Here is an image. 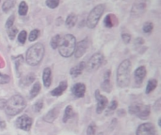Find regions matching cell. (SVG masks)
I'll return each instance as SVG.
<instances>
[{
  "instance_id": "24",
  "label": "cell",
  "mask_w": 161,
  "mask_h": 135,
  "mask_svg": "<svg viewBox=\"0 0 161 135\" xmlns=\"http://www.w3.org/2000/svg\"><path fill=\"white\" fill-rule=\"evenodd\" d=\"M40 91H41V84H40L39 82H36V83L33 85V86H32V88H31V90H30V93H29L30 98H31V99H32V98H35V97L40 93Z\"/></svg>"
},
{
  "instance_id": "40",
  "label": "cell",
  "mask_w": 161,
  "mask_h": 135,
  "mask_svg": "<svg viewBox=\"0 0 161 135\" xmlns=\"http://www.w3.org/2000/svg\"><path fill=\"white\" fill-rule=\"evenodd\" d=\"M95 131H96L95 125L91 124L87 129V135H95Z\"/></svg>"
},
{
  "instance_id": "17",
  "label": "cell",
  "mask_w": 161,
  "mask_h": 135,
  "mask_svg": "<svg viewBox=\"0 0 161 135\" xmlns=\"http://www.w3.org/2000/svg\"><path fill=\"white\" fill-rule=\"evenodd\" d=\"M66 88H67V82L66 81H62V82L59 83L58 87H56L55 89H53L51 91V95L54 96V97L61 96L64 93V91L66 90Z\"/></svg>"
},
{
  "instance_id": "19",
  "label": "cell",
  "mask_w": 161,
  "mask_h": 135,
  "mask_svg": "<svg viewBox=\"0 0 161 135\" xmlns=\"http://www.w3.org/2000/svg\"><path fill=\"white\" fill-rule=\"evenodd\" d=\"M150 112H151L150 106L149 105H143L142 104V107H141V109L139 110V112L137 114V117H140L141 119H146L149 117Z\"/></svg>"
},
{
  "instance_id": "28",
  "label": "cell",
  "mask_w": 161,
  "mask_h": 135,
  "mask_svg": "<svg viewBox=\"0 0 161 135\" xmlns=\"http://www.w3.org/2000/svg\"><path fill=\"white\" fill-rule=\"evenodd\" d=\"M142 105V103H133V104H131L129 106V108H128L129 113L131 115H137L138 112H139V110L141 109Z\"/></svg>"
},
{
  "instance_id": "3",
  "label": "cell",
  "mask_w": 161,
  "mask_h": 135,
  "mask_svg": "<svg viewBox=\"0 0 161 135\" xmlns=\"http://www.w3.org/2000/svg\"><path fill=\"white\" fill-rule=\"evenodd\" d=\"M44 55V47L42 43H36L32 45L25 54V60L30 66H37L42 60Z\"/></svg>"
},
{
  "instance_id": "45",
  "label": "cell",
  "mask_w": 161,
  "mask_h": 135,
  "mask_svg": "<svg viewBox=\"0 0 161 135\" xmlns=\"http://www.w3.org/2000/svg\"><path fill=\"white\" fill-rule=\"evenodd\" d=\"M6 128V123L4 121H0V130H3Z\"/></svg>"
},
{
  "instance_id": "9",
  "label": "cell",
  "mask_w": 161,
  "mask_h": 135,
  "mask_svg": "<svg viewBox=\"0 0 161 135\" xmlns=\"http://www.w3.org/2000/svg\"><path fill=\"white\" fill-rule=\"evenodd\" d=\"M137 135H158L155 126L152 123H143L139 126Z\"/></svg>"
},
{
  "instance_id": "43",
  "label": "cell",
  "mask_w": 161,
  "mask_h": 135,
  "mask_svg": "<svg viewBox=\"0 0 161 135\" xmlns=\"http://www.w3.org/2000/svg\"><path fill=\"white\" fill-rule=\"evenodd\" d=\"M6 103H7V101H6V100H0V109L5 108Z\"/></svg>"
},
{
  "instance_id": "46",
  "label": "cell",
  "mask_w": 161,
  "mask_h": 135,
  "mask_svg": "<svg viewBox=\"0 0 161 135\" xmlns=\"http://www.w3.org/2000/svg\"><path fill=\"white\" fill-rule=\"evenodd\" d=\"M123 113H124V114L125 113V110H120V111H119V115H120V116H122V115H123Z\"/></svg>"
},
{
  "instance_id": "36",
  "label": "cell",
  "mask_w": 161,
  "mask_h": 135,
  "mask_svg": "<svg viewBox=\"0 0 161 135\" xmlns=\"http://www.w3.org/2000/svg\"><path fill=\"white\" fill-rule=\"evenodd\" d=\"M117 105H118V102L116 101H112L109 105L108 106V109H107V113L108 114H111V112L115 111L116 108H117Z\"/></svg>"
},
{
  "instance_id": "30",
  "label": "cell",
  "mask_w": 161,
  "mask_h": 135,
  "mask_svg": "<svg viewBox=\"0 0 161 135\" xmlns=\"http://www.w3.org/2000/svg\"><path fill=\"white\" fill-rule=\"evenodd\" d=\"M14 62H15V67H16V70L17 72L19 73L20 75V64L24 62V57L23 55H19V56H16V57H12Z\"/></svg>"
},
{
  "instance_id": "42",
  "label": "cell",
  "mask_w": 161,
  "mask_h": 135,
  "mask_svg": "<svg viewBox=\"0 0 161 135\" xmlns=\"http://www.w3.org/2000/svg\"><path fill=\"white\" fill-rule=\"evenodd\" d=\"M154 109H155L157 112H159V111H160V100H158V101L156 102V104H155V106H154Z\"/></svg>"
},
{
  "instance_id": "39",
  "label": "cell",
  "mask_w": 161,
  "mask_h": 135,
  "mask_svg": "<svg viewBox=\"0 0 161 135\" xmlns=\"http://www.w3.org/2000/svg\"><path fill=\"white\" fill-rule=\"evenodd\" d=\"M42 107H43V101H38L35 103V105H34L35 112H36V113L41 112V110L42 109Z\"/></svg>"
},
{
  "instance_id": "25",
  "label": "cell",
  "mask_w": 161,
  "mask_h": 135,
  "mask_svg": "<svg viewBox=\"0 0 161 135\" xmlns=\"http://www.w3.org/2000/svg\"><path fill=\"white\" fill-rule=\"evenodd\" d=\"M28 11V6L27 4L25 2V1H22L19 5V8H18V12H19V15L21 16H25L26 13Z\"/></svg>"
},
{
  "instance_id": "34",
  "label": "cell",
  "mask_w": 161,
  "mask_h": 135,
  "mask_svg": "<svg viewBox=\"0 0 161 135\" xmlns=\"http://www.w3.org/2000/svg\"><path fill=\"white\" fill-rule=\"evenodd\" d=\"M45 4H46V6H47L48 8L54 9V8H56L58 7V5H59V0H46Z\"/></svg>"
},
{
  "instance_id": "32",
  "label": "cell",
  "mask_w": 161,
  "mask_h": 135,
  "mask_svg": "<svg viewBox=\"0 0 161 135\" xmlns=\"http://www.w3.org/2000/svg\"><path fill=\"white\" fill-rule=\"evenodd\" d=\"M39 35H40V30H39V29H33V30L30 32L29 37H28L29 41H35V40L38 39Z\"/></svg>"
},
{
  "instance_id": "1",
  "label": "cell",
  "mask_w": 161,
  "mask_h": 135,
  "mask_svg": "<svg viewBox=\"0 0 161 135\" xmlns=\"http://www.w3.org/2000/svg\"><path fill=\"white\" fill-rule=\"evenodd\" d=\"M26 106L25 99L21 95H14L6 103L5 111L8 116L13 117L21 113Z\"/></svg>"
},
{
  "instance_id": "6",
  "label": "cell",
  "mask_w": 161,
  "mask_h": 135,
  "mask_svg": "<svg viewBox=\"0 0 161 135\" xmlns=\"http://www.w3.org/2000/svg\"><path fill=\"white\" fill-rule=\"evenodd\" d=\"M104 62V55L101 53H96L94 54L90 60L88 61L86 68L88 71H94L96 70Z\"/></svg>"
},
{
  "instance_id": "27",
  "label": "cell",
  "mask_w": 161,
  "mask_h": 135,
  "mask_svg": "<svg viewBox=\"0 0 161 135\" xmlns=\"http://www.w3.org/2000/svg\"><path fill=\"white\" fill-rule=\"evenodd\" d=\"M13 5H14V3H13L12 0H6V1L3 3V5H2V10H3L5 13H8V12L13 8Z\"/></svg>"
},
{
  "instance_id": "33",
  "label": "cell",
  "mask_w": 161,
  "mask_h": 135,
  "mask_svg": "<svg viewBox=\"0 0 161 135\" xmlns=\"http://www.w3.org/2000/svg\"><path fill=\"white\" fill-rule=\"evenodd\" d=\"M26 31L25 30H22L19 35H18V42L20 44H25V40H26Z\"/></svg>"
},
{
  "instance_id": "21",
  "label": "cell",
  "mask_w": 161,
  "mask_h": 135,
  "mask_svg": "<svg viewBox=\"0 0 161 135\" xmlns=\"http://www.w3.org/2000/svg\"><path fill=\"white\" fill-rule=\"evenodd\" d=\"M76 22H77V16L75 13H71L70 15H68L65 23H66L68 28H72L75 25Z\"/></svg>"
},
{
  "instance_id": "23",
  "label": "cell",
  "mask_w": 161,
  "mask_h": 135,
  "mask_svg": "<svg viewBox=\"0 0 161 135\" xmlns=\"http://www.w3.org/2000/svg\"><path fill=\"white\" fill-rule=\"evenodd\" d=\"M73 114H74V110H73V107L71 105L67 106L65 111H64V116H63V118H62V121L64 123H66L72 117H73Z\"/></svg>"
},
{
  "instance_id": "16",
  "label": "cell",
  "mask_w": 161,
  "mask_h": 135,
  "mask_svg": "<svg viewBox=\"0 0 161 135\" xmlns=\"http://www.w3.org/2000/svg\"><path fill=\"white\" fill-rule=\"evenodd\" d=\"M59 115V109L58 108H53L52 110H50L48 112V114H46L43 117V120L46 122H54V120H56V118L58 117Z\"/></svg>"
},
{
  "instance_id": "13",
  "label": "cell",
  "mask_w": 161,
  "mask_h": 135,
  "mask_svg": "<svg viewBox=\"0 0 161 135\" xmlns=\"http://www.w3.org/2000/svg\"><path fill=\"white\" fill-rule=\"evenodd\" d=\"M146 73H147V70H146V68L144 66H141L135 70L134 78H135V81L138 85H141L143 82V80L146 76Z\"/></svg>"
},
{
  "instance_id": "41",
  "label": "cell",
  "mask_w": 161,
  "mask_h": 135,
  "mask_svg": "<svg viewBox=\"0 0 161 135\" xmlns=\"http://www.w3.org/2000/svg\"><path fill=\"white\" fill-rule=\"evenodd\" d=\"M122 38H123V40H124V42L125 44H128L130 42V40H131V36L129 34H127V33H124L122 35Z\"/></svg>"
},
{
  "instance_id": "4",
  "label": "cell",
  "mask_w": 161,
  "mask_h": 135,
  "mask_svg": "<svg viewBox=\"0 0 161 135\" xmlns=\"http://www.w3.org/2000/svg\"><path fill=\"white\" fill-rule=\"evenodd\" d=\"M76 40L74 35L67 34L63 38H61L59 45H58V52L59 55L63 57H70L72 55H74L75 48Z\"/></svg>"
},
{
  "instance_id": "10",
  "label": "cell",
  "mask_w": 161,
  "mask_h": 135,
  "mask_svg": "<svg viewBox=\"0 0 161 135\" xmlns=\"http://www.w3.org/2000/svg\"><path fill=\"white\" fill-rule=\"evenodd\" d=\"M89 47V41L88 39H83L81 41H79L77 44H75V58H80L81 56L84 55V54L86 53V51L88 50Z\"/></svg>"
},
{
  "instance_id": "2",
  "label": "cell",
  "mask_w": 161,
  "mask_h": 135,
  "mask_svg": "<svg viewBox=\"0 0 161 135\" xmlns=\"http://www.w3.org/2000/svg\"><path fill=\"white\" fill-rule=\"evenodd\" d=\"M131 62L128 59L124 60L117 69V85L120 87H126L130 83Z\"/></svg>"
},
{
  "instance_id": "14",
  "label": "cell",
  "mask_w": 161,
  "mask_h": 135,
  "mask_svg": "<svg viewBox=\"0 0 161 135\" xmlns=\"http://www.w3.org/2000/svg\"><path fill=\"white\" fill-rule=\"evenodd\" d=\"M85 69H86V63L82 61V62L78 63L76 66H75L74 68H72L70 70V74L72 75V77L76 78L79 75H81V73L84 71Z\"/></svg>"
},
{
  "instance_id": "38",
  "label": "cell",
  "mask_w": 161,
  "mask_h": 135,
  "mask_svg": "<svg viewBox=\"0 0 161 135\" xmlns=\"http://www.w3.org/2000/svg\"><path fill=\"white\" fill-rule=\"evenodd\" d=\"M14 19H15V16H14V15H10V16L8 17V19L7 20V23H6V28H7V29H8V28H10L11 26H13Z\"/></svg>"
},
{
  "instance_id": "31",
  "label": "cell",
  "mask_w": 161,
  "mask_h": 135,
  "mask_svg": "<svg viewBox=\"0 0 161 135\" xmlns=\"http://www.w3.org/2000/svg\"><path fill=\"white\" fill-rule=\"evenodd\" d=\"M153 28H154V24H153V23H152V22H146V23L143 24L142 30H143V32H144V33H146V34H150V33L152 32Z\"/></svg>"
},
{
  "instance_id": "7",
  "label": "cell",
  "mask_w": 161,
  "mask_h": 135,
  "mask_svg": "<svg viewBox=\"0 0 161 135\" xmlns=\"http://www.w3.org/2000/svg\"><path fill=\"white\" fill-rule=\"evenodd\" d=\"M32 123H33L32 118L26 115H24V116H21L20 117H18V119L15 122V125L18 129L28 132L32 126Z\"/></svg>"
},
{
  "instance_id": "20",
  "label": "cell",
  "mask_w": 161,
  "mask_h": 135,
  "mask_svg": "<svg viewBox=\"0 0 161 135\" xmlns=\"http://www.w3.org/2000/svg\"><path fill=\"white\" fill-rule=\"evenodd\" d=\"M35 80V74L34 73H29L25 76H24L23 78H21L20 80V85L22 86H28L29 85H31Z\"/></svg>"
},
{
  "instance_id": "29",
  "label": "cell",
  "mask_w": 161,
  "mask_h": 135,
  "mask_svg": "<svg viewBox=\"0 0 161 135\" xmlns=\"http://www.w3.org/2000/svg\"><path fill=\"white\" fill-rule=\"evenodd\" d=\"M60 39H61L60 35H56V36H54V37L52 38L51 42H50L52 49H57V48L58 47L59 42H60Z\"/></svg>"
},
{
  "instance_id": "44",
  "label": "cell",
  "mask_w": 161,
  "mask_h": 135,
  "mask_svg": "<svg viewBox=\"0 0 161 135\" xmlns=\"http://www.w3.org/2000/svg\"><path fill=\"white\" fill-rule=\"evenodd\" d=\"M143 42H144V40H143L142 38H139V39H136V41H135V44L137 45V44L139 43V45H140V44H142Z\"/></svg>"
},
{
  "instance_id": "35",
  "label": "cell",
  "mask_w": 161,
  "mask_h": 135,
  "mask_svg": "<svg viewBox=\"0 0 161 135\" xmlns=\"http://www.w3.org/2000/svg\"><path fill=\"white\" fill-rule=\"evenodd\" d=\"M17 33H18V30H17V28L14 27V26H11L10 28L8 29V38H9L10 39H13L15 38V36H16Z\"/></svg>"
},
{
  "instance_id": "18",
  "label": "cell",
  "mask_w": 161,
  "mask_h": 135,
  "mask_svg": "<svg viewBox=\"0 0 161 135\" xmlns=\"http://www.w3.org/2000/svg\"><path fill=\"white\" fill-rule=\"evenodd\" d=\"M104 24L106 27H113L118 24V19L114 14H108L104 20Z\"/></svg>"
},
{
  "instance_id": "8",
  "label": "cell",
  "mask_w": 161,
  "mask_h": 135,
  "mask_svg": "<svg viewBox=\"0 0 161 135\" xmlns=\"http://www.w3.org/2000/svg\"><path fill=\"white\" fill-rule=\"evenodd\" d=\"M147 8V0H136L132 9H131V14L135 17L142 16Z\"/></svg>"
},
{
  "instance_id": "15",
  "label": "cell",
  "mask_w": 161,
  "mask_h": 135,
  "mask_svg": "<svg viewBox=\"0 0 161 135\" xmlns=\"http://www.w3.org/2000/svg\"><path fill=\"white\" fill-rule=\"evenodd\" d=\"M42 81L43 85L46 88H48L51 86L52 83V71L50 68H45L42 72Z\"/></svg>"
},
{
  "instance_id": "22",
  "label": "cell",
  "mask_w": 161,
  "mask_h": 135,
  "mask_svg": "<svg viewBox=\"0 0 161 135\" xmlns=\"http://www.w3.org/2000/svg\"><path fill=\"white\" fill-rule=\"evenodd\" d=\"M158 86V81L156 79H150L147 83L146 86V89H145V93L146 94H150L152 91H154Z\"/></svg>"
},
{
  "instance_id": "37",
  "label": "cell",
  "mask_w": 161,
  "mask_h": 135,
  "mask_svg": "<svg viewBox=\"0 0 161 135\" xmlns=\"http://www.w3.org/2000/svg\"><path fill=\"white\" fill-rule=\"evenodd\" d=\"M9 80H10L9 76L0 72V85H6L9 82Z\"/></svg>"
},
{
  "instance_id": "5",
  "label": "cell",
  "mask_w": 161,
  "mask_h": 135,
  "mask_svg": "<svg viewBox=\"0 0 161 135\" xmlns=\"http://www.w3.org/2000/svg\"><path fill=\"white\" fill-rule=\"evenodd\" d=\"M105 11V5L103 4H99L96 7H94L92 11L90 12V14L88 15L87 18V26L91 29L94 28L97 23H99L100 18L102 17L103 13Z\"/></svg>"
},
{
  "instance_id": "12",
  "label": "cell",
  "mask_w": 161,
  "mask_h": 135,
  "mask_svg": "<svg viewBox=\"0 0 161 135\" xmlns=\"http://www.w3.org/2000/svg\"><path fill=\"white\" fill-rule=\"evenodd\" d=\"M72 93L75 98H83L86 93V86L82 83H77L73 86Z\"/></svg>"
},
{
  "instance_id": "26",
  "label": "cell",
  "mask_w": 161,
  "mask_h": 135,
  "mask_svg": "<svg viewBox=\"0 0 161 135\" xmlns=\"http://www.w3.org/2000/svg\"><path fill=\"white\" fill-rule=\"evenodd\" d=\"M101 88L106 91V92H110L111 89H112V86H111V83H110V78L108 79H104L103 83L101 84Z\"/></svg>"
},
{
  "instance_id": "11",
  "label": "cell",
  "mask_w": 161,
  "mask_h": 135,
  "mask_svg": "<svg viewBox=\"0 0 161 135\" xmlns=\"http://www.w3.org/2000/svg\"><path fill=\"white\" fill-rule=\"evenodd\" d=\"M95 98H96V101H97L96 112H97V114H101L105 110V108L108 106V99L105 96L100 94L99 90L95 91Z\"/></svg>"
}]
</instances>
